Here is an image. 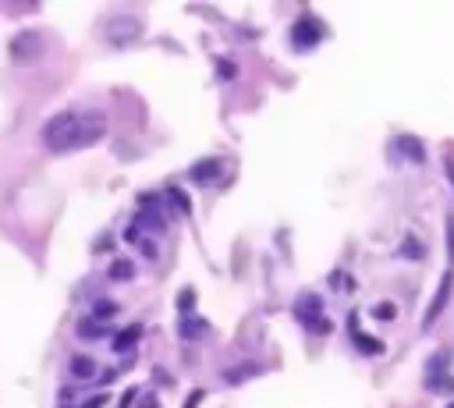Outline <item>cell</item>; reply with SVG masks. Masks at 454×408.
<instances>
[{"mask_svg": "<svg viewBox=\"0 0 454 408\" xmlns=\"http://www.w3.org/2000/svg\"><path fill=\"white\" fill-rule=\"evenodd\" d=\"M319 309H323V302H319L316 295H305V299L298 302V316H302V320H316ZM316 323H319V320H316Z\"/></svg>", "mask_w": 454, "mask_h": 408, "instance_id": "11", "label": "cell"}, {"mask_svg": "<svg viewBox=\"0 0 454 408\" xmlns=\"http://www.w3.org/2000/svg\"><path fill=\"white\" fill-rule=\"evenodd\" d=\"M447 408H454V401H450V404H447Z\"/></svg>", "mask_w": 454, "mask_h": 408, "instance_id": "25", "label": "cell"}, {"mask_svg": "<svg viewBox=\"0 0 454 408\" xmlns=\"http://www.w3.org/2000/svg\"><path fill=\"white\" fill-rule=\"evenodd\" d=\"M401 149H405L415 163H422V160H426V149L419 146V139H408V135H405V139H401Z\"/></svg>", "mask_w": 454, "mask_h": 408, "instance_id": "13", "label": "cell"}, {"mask_svg": "<svg viewBox=\"0 0 454 408\" xmlns=\"http://www.w3.org/2000/svg\"><path fill=\"white\" fill-rule=\"evenodd\" d=\"M139 337H142V323H132V327H125L118 337L110 341V348H114L118 355H125V352H132V348L139 344Z\"/></svg>", "mask_w": 454, "mask_h": 408, "instance_id": "6", "label": "cell"}, {"mask_svg": "<svg viewBox=\"0 0 454 408\" xmlns=\"http://www.w3.org/2000/svg\"><path fill=\"white\" fill-rule=\"evenodd\" d=\"M75 334H78V337H85V341H96V337H106V327H103V323H96L92 316H85V320H78Z\"/></svg>", "mask_w": 454, "mask_h": 408, "instance_id": "9", "label": "cell"}, {"mask_svg": "<svg viewBox=\"0 0 454 408\" xmlns=\"http://www.w3.org/2000/svg\"><path fill=\"white\" fill-rule=\"evenodd\" d=\"M192 299H195L192 291H185V295H181V309H185V316H188V309H192Z\"/></svg>", "mask_w": 454, "mask_h": 408, "instance_id": "22", "label": "cell"}, {"mask_svg": "<svg viewBox=\"0 0 454 408\" xmlns=\"http://www.w3.org/2000/svg\"><path fill=\"white\" fill-rule=\"evenodd\" d=\"M323 39V25L316 22V18H302V22H295V29H291V43L298 46V50H309V46H316Z\"/></svg>", "mask_w": 454, "mask_h": 408, "instance_id": "3", "label": "cell"}, {"mask_svg": "<svg viewBox=\"0 0 454 408\" xmlns=\"http://www.w3.org/2000/svg\"><path fill=\"white\" fill-rule=\"evenodd\" d=\"M422 252H426V249H422L419 238H405V245H401V256H405V259H422Z\"/></svg>", "mask_w": 454, "mask_h": 408, "instance_id": "14", "label": "cell"}, {"mask_svg": "<svg viewBox=\"0 0 454 408\" xmlns=\"http://www.w3.org/2000/svg\"><path fill=\"white\" fill-rule=\"evenodd\" d=\"M199 330H202V327H199L195 320H185V323H181V337H195Z\"/></svg>", "mask_w": 454, "mask_h": 408, "instance_id": "19", "label": "cell"}, {"mask_svg": "<svg viewBox=\"0 0 454 408\" xmlns=\"http://www.w3.org/2000/svg\"><path fill=\"white\" fill-rule=\"evenodd\" d=\"M96 323H103L106 327V320H114V316H118V302H110V299H99L96 306H92V313H89Z\"/></svg>", "mask_w": 454, "mask_h": 408, "instance_id": "10", "label": "cell"}, {"mask_svg": "<svg viewBox=\"0 0 454 408\" xmlns=\"http://www.w3.org/2000/svg\"><path fill=\"white\" fill-rule=\"evenodd\" d=\"M106 277H110L114 284L132 280V277H135V263H132V259H114V263L106 266Z\"/></svg>", "mask_w": 454, "mask_h": 408, "instance_id": "8", "label": "cell"}, {"mask_svg": "<svg viewBox=\"0 0 454 408\" xmlns=\"http://www.w3.org/2000/svg\"><path fill=\"white\" fill-rule=\"evenodd\" d=\"M202 397H206V390H202V387H199V390H192V394H188V401H185V408H195Z\"/></svg>", "mask_w": 454, "mask_h": 408, "instance_id": "21", "label": "cell"}, {"mask_svg": "<svg viewBox=\"0 0 454 408\" xmlns=\"http://www.w3.org/2000/svg\"><path fill=\"white\" fill-rule=\"evenodd\" d=\"M373 316H376V320H394V316H397V306H394V302H376V306H373Z\"/></svg>", "mask_w": 454, "mask_h": 408, "instance_id": "15", "label": "cell"}, {"mask_svg": "<svg viewBox=\"0 0 454 408\" xmlns=\"http://www.w3.org/2000/svg\"><path fill=\"white\" fill-rule=\"evenodd\" d=\"M106 135V118L99 110H64L43 125V142L53 153H71L92 146Z\"/></svg>", "mask_w": 454, "mask_h": 408, "instance_id": "1", "label": "cell"}, {"mask_svg": "<svg viewBox=\"0 0 454 408\" xmlns=\"http://www.w3.org/2000/svg\"><path fill=\"white\" fill-rule=\"evenodd\" d=\"M355 344H359V352H366V355H380L383 352V344L376 337H369V334H355Z\"/></svg>", "mask_w": 454, "mask_h": 408, "instance_id": "12", "label": "cell"}, {"mask_svg": "<svg viewBox=\"0 0 454 408\" xmlns=\"http://www.w3.org/2000/svg\"><path fill=\"white\" fill-rule=\"evenodd\" d=\"M99 362L89 355V352H78V355H71V362H68V373H71V380H96L99 373Z\"/></svg>", "mask_w": 454, "mask_h": 408, "instance_id": "4", "label": "cell"}, {"mask_svg": "<svg viewBox=\"0 0 454 408\" xmlns=\"http://www.w3.org/2000/svg\"><path fill=\"white\" fill-rule=\"evenodd\" d=\"M61 408H71V404H61Z\"/></svg>", "mask_w": 454, "mask_h": 408, "instance_id": "24", "label": "cell"}, {"mask_svg": "<svg viewBox=\"0 0 454 408\" xmlns=\"http://www.w3.org/2000/svg\"><path fill=\"white\" fill-rule=\"evenodd\" d=\"M259 373H263L259 362H242V366H235V369H223V383H227V387H238V383H245V380H252V376H259Z\"/></svg>", "mask_w": 454, "mask_h": 408, "instance_id": "5", "label": "cell"}, {"mask_svg": "<svg viewBox=\"0 0 454 408\" xmlns=\"http://www.w3.org/2000/svg\"><path fill=\"white\" fill-rule=\"evenodd\" d=\"M139 252H146V259H156V245L149 238H139Z\"/></svg>", "mask_w": 454, "mask_h": 408, "instance_id": "18", "label": "cell"}, {"mask_svg": "<svg viewBox=\"0 0 454 408\" xmlns=\"http://www.w3.org/2000/svg\"><path fill=\"white\" fill-rule=\"evenodd\" d=\"M450 291H454V277L443 273V280H440V287H436V295L429 299V309H426V316H422V330H429V327L436 323V316L443 313V306H447V299H450Z\"/></svg>", "mask_w": 454, "mask_h": 408, "instance_id": "2", "label": "cell"}, {"mask_svg": "<svg viewBox=\"0 0 454 408\" xmlns=\"http://www.w3.org/2000/svg\"><path fill=\"white\" fill-rule=\"evenodd\" d=\"M106 401H110L106 394H92V397H89V401H82L78 408H106Z\"/></svg>", "mask_w": 454, "mask_h": 408, "instance_id": "16", "label": "cell"}, {"mask_svg": "<svg viewBox=\"0 0 454 408\" xmlns=\"http://www.w3.org/2000/svg\"><path fill=\"white\" fill-rule=\"evenodd\" d=\"M135 408H160V401H156V394L149 390V394H142V401H139Z\"/></svg>", "mask_w": 454, "mask_h": 408, "instance_id": "20", "label": "cell"}, {"mask_svg": "<svg viewBox=\"0 0 454 408\" xmlns=\"http://www.w3.org/2000/svg\"><path fill=\"white\" fill-rule=\"evenodd\" d=\"M447 178H450V185H454V156H447Z\"/></svg>", "mask_w": 454, "mask_h": 408, "instance_id": "23", "label": "cell"}, {"mask_svg": "<svg viewBox=\"0 0 454 408\" xmlns=\"http://www.w3.org/2000/svg\"><path fill=\"white\" fill-rule=\"evenodd\" d=\"M447 259L454 263V217L447 220Z\"/></svg>", "mask_w": 454, "mask_h": 408, "instance_id": "17", "label": "cell"}, {"mask_svg": "<svg viewBox=\"0 0 454 408\" xmlns=\"http://www.w3.org/2000/svg\"><path fill=\"white\" fill-rule=\"evenodd\" d=\"M216 174H220V160H199V163L192 167L188 178H192L195 185H209V182L216 178Z\"/></svg>", "mask_w": 454, "mask_h": 408, "instance_id": "7", "label": "cell"}]
</instances>
